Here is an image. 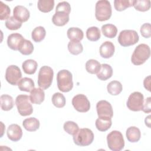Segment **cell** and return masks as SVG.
<instances>
[{
    "instance_id": "obj_32",
    "label": "cell",
    "mask_w": 151,
    "mask_h": 151,
    "mask_svg": "<svg viewBox=\"0 0 151 151\" xmlns=\"http://www.w3.org/2000/svg\"><path fill=\"white\" fill-rule=\"evenodd\" d=\"M101 68L100 63L96 60H88L86 63V71L92 74H97Z\"/></svg>"
},
{
    "instance_id": "obj_18",
    "label": "cell",
    "mask_w": 151,
    "mask_h": 151,
    "mask_svg": "<svg viewBox=\"0 0 151 151\" xmlns=\"http://www.w3.org/2000/svg\"><path fill=\"white\" fill-rule=\"evenodd\" d=\"M29 97L32 103L40 104L45 99V93L41 88H34L31 91Z\"/></svg>"
},
{
    "instance_id": "obj_44",
    "label": "cell",
    "mask_w": 151,
    "mask_h": 151,
    "mask_svg": "<svg viewBox=\"0 0 151 151\" xmlns=\"http://www.w3.org/2000/svg\"><path fill=\"white\" fill-rule=\"evenodd\" d=\"M144 87L147 90L149 91H150V76H148L146 77L143 81Z\"/></svg>"
},
{
    "instance_id": "obj_43",
    "label": "cell",
    "mask_w": 151,
    "mask_h": 151,
    "mask_svg": "<svg viewBox=\"0 0 151 151\" xmlns=\"http://www.w3.org/2000/svg\"><path fill=\"white\" fill-rule=\"evenodd\" d=\"M142 110L146 113H150L151 111V97H147L145 100V103H143V106Z\"/></svg>"
},
{
    "instance_id": "obj_45",
    "label": "cell",
    "mask_w": 151,
    "mask_h": 151,
    "mask_svg": "<svg viewBox=\"0 0 151 151\" xmlns=\"http://www.w3.org/2000/svg\"><path fill=\"white\" fill-rule=\"evenodd\" d=\"M145 124L149 128H150V115H149L145 119Z\"/></svg>"
},
{
    "instance_id": "obj_7",
    "label": "cell",
    "mask_w": 151,
    "mask_h": 151,
    "mask_svg": "<svg viewBox=\"0 0 151 151\" xmlns=\"http://www.w3.org/2000/svg\"><path fill=\"white\" fill-rule=\"evenodd\" d=\"M29 97L25 94L18 95L15 99V104L18 113L22 116L31 115L33 112V107L30 103Z\"/></svg>"
},
{
    "instance_id": "obj_17",
    "label": "cell",
    "mask_w": 151,
    "mask_h": 151,
    "mask_svg": "<svg viewBox=\"0 0 151 151\" xmlns=\"http://www.w3.org/2000/svg\"><path fill=\"white\" fill-rule=\"evenodd\" d=\"M69 21V14L62 11L55 12L52 18V23L57 26L62 27Z\"/></svg>"
},
{
    "instance_id": "obj_15",
    "label": "cell",
    "mask_w": 151,
    "mask_h": 151,
    "mask_svg": "<svg viewBox=\"0 0 151 151\" xmlns=\"http://www.w3.org/2000/svg\"><path fill=\"white\" fill-rule=\"evenodd\" d=\"M115 51L114 44L110 41H106L103 42L100 47V55L104 58H109L111 57Z\"/></svg>"
},
{
    "instance_id": "obj_12",
    "label": "cell",
    "mask_w": 151,
    "mask_h": 151,
    "mask_svg": "<svg viewBox=\"0 0 151 151\" xmlns=\"http://www.w3.org/2000/svg\"><path fill=\"white\" fill-rule=\"evenodd\" d=\"M96 110L99 117L111 118L113 116V110L111 104L106 100H100L96 104Z\"/></svg>"
},
{
    "instance_id": "obj_34",
    "label": "cell",
    "mask_w": 151,
    "mask_h": 151,
    "mask_svg": "<svg viewBox=\"0 0 151 151\" xmlns=\"http://www.w3.org/2000/svg\"><path fill=\"white\" fill-rule=\"evenodd\" d=\"M68 50L71 54L76 55L83 52V47L80 41H70L68 44Z\"/></svg>"
},
{
    "instance_id": "obj_38",
    "label": "cell",
    "mask_w": 151,
    "mask_h": 151,
    "mask_svg": "<svg viewBox=\"0 0 151 151\" xmlns=\"http://www.w3.org/2000/svg\"><path fill=\"white\" fill-rule=\"evenodd\" d=\"M22 26V22L18 21L14 16L10 17L5 21V27L10 30H17Z\"/></svg>"
},
{
    "instance_id": "obj_23",
    "label": "cell",
    "mask_w": 151,
    "mask_h": 151,
    "mask_svg": "<svg viewBox=\"0 0 151 151\" xmlns=\"http://www.w3.org/2000/svg\"><path fill=\"white\" fill-rule=\"evenodd\" d=\"M95 124L98 130L100 132H106L111 126V118L99 117L97 119H96Z\"/></svg>"
},
{
    "instance_id": "obj_14",
    "label": "cell",
    "mask_w": 151,
    "mask_h": 151,
    "mask_svg": "<svg viewBox=\"0 0 151 151\" xmlns=\"http://www.w3.org/2000/svg\"><path fill=\"white\" fill-rule=\"evenodd\" d=\"M13 14V16L21 22L27 21L30 16V13L28 9L22 5L16 6L14 9Z\"/></svg>"
},
{
    "instance_id": "obj_29",
    "label": "cell",
    "mask_w": 151,
    "mask_h": 151,
    "mask_svg": "<svg viewBox=\"0 0 151 151\" xmlns=\"http://www.w3.org/2000/svg\"><path fill=\"white\" fill-rule=\"evenodd\" d=\"M122 85L119 81L114 80L110 82L107 86L108 93L113 96H117L122 91Z\"/></svg>"
},
{
    "instance_id": "obj_11",
    "label": "cell",
    "mask_w": 151,
    "mask_h": 151,
    "mask_svg": "<svg viewBox=\"0 0 151 151\" xmlns=\"http://www.w3.org/2000/svg\"><path fill=\"white\" fill-rule=\"evenodd\" d=\"M22 77V73L19 68L15 65L8 66L5 72V79L11 85L16 86Z\"/></svg>"
},
{
    "instance_id": "obj_5",
    "label": "cell",
    "mask_w": 151,
    "mask_h": 151,
    "mask_svg": "<svg viewBox=\"0 0 151 151\" xmlns=\"http://www.w3.org/2000/svg\"><path fill=\"white\" fill-rule=\"evenodd\" d=\"M93 140L94 134L93 132L88 128L80 129L73 135V141L74 143L79 146H88L91 144Z\"/></svg>"
},
{
    "instance_id": "obj_26",
    "label": "cell",
    "mask_w": 151,
    "mask_h": 151,
    "mask_svg": "<svg viewBox=\"0 0 151 151\" xmlns=\"http://www.w3.org/2000/svg\"><path fill=\"white\" fill-rule=\"evenodd\" d=\"M1 107L2 110L9 111L11 110L14 105L13 98L8 94H2L1 97Z\"/></svg>"
},
{
    "instance_id": "obj_42",
    "label": "cell",
    "mask_w": 151,
    "mask_h": 151,
    "mask_svg": "<svg viewBox=\"0 0 151 151\" xmlns=\"http://www.w3.org/2000/svg\"><path fill=\"white\" fill-rule=\"evenodd\" d=\"M141 35L142 37L146 38H148L151 36V25L150 23L143 24L140 29Z\"/></svg>"
},
{
    "instance_id": "obj_4",
    "label": "cell",
    "mask_w": 151,
    "mask_h": 151,
    "mask_svg": "<svg viewBox=\"0 0 151 151\" xmlns=\"http://www.w3.org/2000/svg\"><path fill=\"white\" fill-rule=\"evenodd\" d=\"M54 71L49 66L44 65L41 67L38 75V85L43 90L49 88L53 80Z\"/></svg>"
},
{
    "instance_id": "obj_3",
    "label": "cell",
    "mask_w": 151,
    "mask_h": 151,
    "mask_svg": "<svg viewBox=\"0 0 151 151\" xmlns=\"http://www.w3.org/2000/svg\"><path fill=\"white\" fill-rule=\"evenodd\" d=\"M112 9L110 2L107 0H101L96 2L95 8V16L97 20L104 21L110 19L111 16Z\"/></svg>"
},
{
    "instance_id": "obj_30",
    "label": "cell",
    "mask_w": 151,
    "mask_h": 151,
    "mask_svg": "<svg viewBox=\"0 0 151 151\" xmlns=\"http://www.w3.org/2000/svg\"><path fill=\"white\" fill-rule=\"evenodd\" d=\"M46 35V31L42 26L35 27L31 33L32 39L36 42H40L42 41Z\"/></svg>"
},
{
    "instance_id": "obj_27",
    "label": "cell",
    "mask_w": 151,
    "mask_h": 151,
    "mask_svg": "<svg viewBox=\"0 0 151 151\" xmlns=\"http://www.w3.org/2000/svg\"><path fill=\"white\" fill-rule=\"evenodd\" d=\"M18 51L23 55H30L34 51V45L29 40L24 39L19 45Z\"/></svg>"
},
{
    "instance_id": "obj_9",
    "label": "cell",
    "mask_w": 151,
    "mask_h": 151,
    "mask_svg": "<svg viewBox=\"0 0 151 151\" xmlns=\"http://www.w3.org/2000/svg\"><path fill=\"white\" fill-rule=\"evenodd\" d=\"M144 103V96L139 91H134L130 94L127 101V108L133 111L142 110Z\"/></svg>"
},
{
    "instance_id": "obj_39",
    "label": "cell",
    "mask_w": 151,
    "mask_h": 151,
    "mask_svg": "<svg viewBox=\"0 0 151 151\" xmlns=\"http://www.w3.org/2000/svg\"><path fill=\"white\" fill-rule=\"evenodd\" d=\"M63 128L65 132L73 136L79 130L78 124L73 121H67L65 122L63 126Z\"/></svg>"
},
{
    "instance_id": "obj_33",
    "label": "cell",
    "mask_w": 151,
    "mask_h": 151,
    "mask_svg": "<svg viewBox=\"0 0 151 151\" xmlns=\"http://www.w3.org/2000/svg\"><path fill=\"white\" fill-rule=\"evenodd\" d=\"M86 37L91 41H97L100 38L101 34L99 28L97 27H91L86 31Z\"/></svg>"
},
{
    "instance_id": "obj_2",
    "label": "cell",
    "mask_w": 151,
    "mask_h": 151,
    "mask_svg": "<svg viewBox=\"0 0 151 151\" xmlns=\"http://www.w3.org/2000/svg\"><path fill=\"white\" fill-rule=\"evenodd\" d=\"M57 87L59 90L67 93L71 91L73 87V76L67 70H62L58 71L57 75Z\"/></svg>"
},
{
    "instance_id": "obj_24",
    "label": "cell",
    "mask_w": 151,
    "mask_h": 151,
    "mask_svg": "<svg viewBox=\"0 0 151 151\" xmlns=\"http://www.w3.org/2000/svg\"><path fill=\"white\" fill-rule=\"evenodd\" d=\"M67 35L70 41H80L83 40L84 34L83 31L77 27H71L67 32Z\"/></svg>"
},
{
    "instance_id": "obj_20",
    "label": "cell",
    "mask_w": 151,
    "mask_h": 151,
    "mask_svg": "<svg viewBox=\"0 0 151 151\" xmlns=\"http://www.w3.org/2000/svg\"><path fill=\"white\" fill-rule=\"evenodd\" d=\"M126 135L127 140L132 143L138 142L141 137L140 130L135 126H130L126 130Z\"/></svg>"
},
{
    "instance_id": "obj_41",
    "label": "cell",
    "mask_w": 151,
    "mask_h": 151,
    "mask_svg": "<svg viewBox=\"0 0 151 151\" xmlns=\"http://www.w3.org/2000/svg\"><path fill=\"white\" fill-rule=\"evenodd\" d=\"M58 11L65 12L70 14L71 11V6L70 4L66 1H63V2H59L55 8V12H58Z\"/></svg>"
},
{
    "instance_id": "obj_8",
    "label": "cell",
    "mask_w": 151,
    "mask_h": 151,
    "mask_svg": "<svg viewBox=\"0 0 151 151\" xmlns=\"http://www.w3.org/2000/svg\"><path fill=\"white\" fill-rule=\"evenodd\" d=\"M139 37L134 30L124 29L122 31L118 37V42L123 47L133 45L139 41Z\"/></svg>"
},
{
    "instance_id": "obj_28",
    "label": "cell",
    "mask_w": 151,
    "mask_h": 151,
    "mask_svg": "<svg viewBox=\"0 0 151 151\" xmlns=\"http://www.w3.org/2000/svg\"><path fill=\"white\" fill-rule=\"evenodd\" d=\"M101 31L104 36L109 38L115 37L117 33V27L111 24H104L101 27Z\"/></svg>"
},
{
    "instance_id": "obj_31",
    "label": "cell",
    "mask_w": 151,
    "mask_h": 151,
    "mask_svg": "<svg viewBox=\"0 0 151 151\" xmlns=\"http://www.w3.org/2000/svg\"><path fill=\"white\" fill-rule=\"evenodd\" d=\"M38 9L42 12L47 13L50 12L54 6V1L53 0H39L37 5Z\"/></svg>"
},
{
    "instance_id": "obj_35",
    "label": "cell",
    "mask_w": 151,
    "mask_h": 151,
    "mask_svg": "<svg viewBox=\"0 0 151 151\" xmlns=\"http://www.w3.org/2000/svg\"><path fill=\"white\" fill-rule=\"evenodd\" d=\"M133 6L137 11L145 12L148 11L150 8V0H134Z\"/></svg>"
},
{
    "instance_id": "obj_19",
    "label": "cell",
    "mask_w": 151,
    "mask_h": 151,
    "mask_svg": "<svg viewBox=\"0 0 151 151\" xmlns=\"http://www.w3.org/2000/svg\"><path fill=\"white\" fill-rule=\"evenodd\" d=\"M113 75V69L107 64H102L99 71L97 73V78L102 81H106L110 78Z\"/></svg>"
},
{
    "instance_id": "obj_25",
    "label": "cell",
    "mask_w": 151,
    "mask_h": 151,
    "mask_svg": "<svg viewBox=\"0 0 151 151\" xmlns=\"http://www.w3.org/2000/svg\"><path fill=\"white\" fill-rule=\"evenodd\" d=\"M38 67L37 61L32 59H28L23 62L22 67L24 72L27 74H33L35 73Z\"/></svg>"
},
{
    "instance_id": "obj_10",
    "label": "cell",
    "mask_w": 151,
    "mask_h": 151,
    "mask_svg": "<svg viewBox=\"0 0 151 151\" xmlns=\"http://www.w3.org/2000/svg\"><path fill=\"white\" fill-rule=\"evenodd\" d=\"M72 104L74 109L81 113L88 111L90 109V103L87 97L82 94L76 95L72 99Z\"/></svg>"
},
{
    "instance_id": "obj_16",
    "label": "cell",
    "mask_w": 151,
    "mask_h": 151,
    "mask_svg": "<svg viewBox=\"0 0 151 151\" xmlns=\"http://www.w3.org/2000/svg\"><path fill=\"white\" fill-rule=\"evenodd\" d=\"M22 35L19 33H13L10 34L7 38V45L12 50H18L19 45L24 40Z\"/></svg>"
},
{
    "instance_id": "obj_37",
    "label": "cell",
    "mask_w": 151,
    "mask_h": 151,
    "mask_svg": "<svg viewBox=\"0 0 151 151\" xmlns=\"http://www.w3.org/2000/svg\"><path fill=\"white\" fill-rule=\"evenodd\" d=\"M133 1L134 0H115L114 1V8L118 11H124L126 8L132 6L133 5Z\"/></svg>"
},
{
    "instance_id": "obj_22",
    "label": "cell",
    "mask_w": 151,
    "mask_h": 151,
    "mask_svg": "<svg viewBox=\"0 0 151 151\" xmlns=\"http://www.w3.org/2000/svg\"><path fill=\"white\" fill-rule=\"evenodd\" d=\"M34 82L32 79L28 77H24L21 78L18 83V88L21 91L31 92L34 88Z\"/></svg>"
},
{
    "instance_id": "obj_1",
    "label": "cell",
    "mask_w": 151,
    "mask_h": 151,
    "mask_svg": "<svg viewBox=\"0 0 151 151\" xmlns=\"http://www.w3.org/2000/svg\"><path fill=\"white\" fill-rule=\"evenodd\" d=\"M150 56V49L149 46L145 44H140L134 49L131 57V61L135 65H140L145 63Z\"/></svg>"
},
{
    "instance_id": "obj_36",
    "label": "cell",
    "mask_w": 151,
    "mask_h": 151,
    "mask_svg": "<svg viewBox=\"0 0 151 151\" xmlns=\"http://www.w3.org/2000/svg\"><path fill=\"white\" fill-rule=\"evenodd\" d=\"M52 103L57 108H62L65 105V98L61 93H55L52 96Z\"/></svg>"
},
{
    "instance_id": "obj_6",
    "label": "cell",
    "mask_w": 151,
    "mask_h": 151,
    "mask_svg": "<svg viewBox=\"0 0 151 151\" xmlns=\"http://www.w3.org/2000/svg\"><path fill=\"white\" fill-rule=\"evenodd\" d=\"M109 148L113 151H120L124 147V140L120 131L113 130L107 136Z\"/></svg>"
},
{
    "instance_id": "obj_13",
    "label": "cell",
    "mask_w": 151,
    "mask_h": 151,
    "mask_svg": "<svg viewBox=\"0 0 151 151\" xmlns=\"http://www.w3.org/2000/svg\"><path fill=\"white\" fill-rule=\"evenodd\" d=\"M8 138L13 142L19 140L22 136V130L21 127L17 124H12L7 129Z\"/></svg>"
},
{
    "instance_id": "obj_21",
    "label": "cell",
    "mask_w": 151,
    "mask_h": 151,
    "mask_svg": "<svg viewBox=\"0 0 151 151\" xmlns=\"http://www.w3.org/2000/svg\"><path fill=\"white\" fill-rule=\"evenodd\" d=\"M40 121L35 117L25 119L22 122L24 129L28 132H35L40 127Z\"/></svg>"
},
{
    "instance_id": "obj_40",
    "label": "cell",
    "mask_w": 151,
    "mask_h": 151,
    "mask_svg": "<svg viewBox=\"0 0 151 151\" xmlns=\"http://www.w3.org/2000/svg\"><path fill=\"white\" fill-rule=\"evenodd\" d=\"M0 19L2 21L7 19L9 18L11 13L10 8L2 1L0 2Z\"/></svg>"
}]
</instances>
